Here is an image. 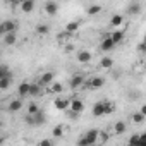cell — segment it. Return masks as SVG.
Instances as JSON below:
<instances>
[{"label":"cell","instance_id":"6da1fadb","mask_svg":"<svg viewBox=\"0 0 146 146\" xmlns=\"http://www.w3.org/2000/svg\"><path fill=\"white\" fill-rule=\"evenodd\" d=\"M98 137H100V131L98 129H90L83 137L78 139V144L79 146H91V144L98 143Z\"/></svg>","mask_w":146,"mask_h":146},{"label":"cell","instance_id":"7a4b0ae2","mask_svg":"<svg viewBox=\"0 0 146 146\" xmlns=\"http://www.w3.org/2000/svg\"><path fill=\"white\" fill-rule=\"evenodd\" d=\"M17 29V23L16 21H4L2 26H0V35H7V33H12Z\"/></svg>","mask_w":146,"mask_h":146},{"label":"cell","instance_id":"3957f363","mask_svg":"<svg viewBox=\"0 0 146 146\" xmlns=\"http://www.w3.org/2000/svg\"><path fill=\"white\" fill-rule=\"evenodd\" d=\"M83 84H84V76L83 74H74L70 78V81H69V86L72 90H79Z\"/></svg>","mask_w":146,"mask_h":146},{"label":"cell","instance_id":"277c9868","mask_svg":"<svg viewBox=\"0 0 146 146\" xmlns=\"http://www.w3.org/2000/svg\"><path fill=\"white\" fill-rule=\"evenodd\" d=\"M117 43L112 40V36L108 35V36H105L103 38V41H102V45H100V48H102V52H110V50H113V46H115Z\"/></svg>","mask_w":146,"mask_h":146},{"label":"cell","instance_id":"5b68a950","mask_svg":"<svg viewBox=\"0 0 146 146\" xmlns=\"http://www.w3.org/2000/svg\"><path fill=\"white\" fill-rule=\"evenodd\" d=\"M69 108H70V110H74V112L83 113V112H84V103H83V100H79V98H72Z\"/></svg>","mask_w":146,"mask_h":146},{"label":"cell","instance_id":"8992f818","mask_svg":"<svg viewBox=\"0 0 146 146\" xmlns=\"http://www.w3.org/2000/svg\"><path fill=\"white\" fill-rule=\"evenodd\" d=\"M53 105L57 110H67L69 105H70V100L69 98H55L53 100Z\"/></svg>","mask_w":146,"mask_h":146},{"label":"cell","instance_id":"52a82bcc","mask_svg":"<svg viewBox=\"0 0 146 146\" xmlns=\"http://www.w3.org/2000/svg\"><path fill=\"white\" fill-rule=\"evenodd\" d=\"M45 12H46L48 16H55V14L58 12V4L53 2V0H48V2L45 4Z\"/></svg>","mask_w":146,"mask_h":146},{"label":"cell","instance_id":"ba28073f","mask_svg":"<svg viewBox=\"0 0 146 146\" xmlns=\"http://www.w3.org/2000/svg\"><path fill=\"white\" fill-rule=\"evenodd\" d=\"M53 79H55V74H53V72H43V74L40 76V83L43 84V86H46V84H52L53 83Z\"/></svg>","mask_w":146,"mask_h":146},{"label":"cell","instance_id":"9c48e42d","mask_svg":"<svg viewBox=\"0 0 146 146\" xmlns=\"http://www.w3.org/2000/svg\"><path fill=\"white\" fill-rule=\"evenodd\" d=\"M29 90H31V83H21L17 86V95L23 98V96H29Z\"/></svg>","mask_w":146,"mask_h":146},{"label":"cell","instance_id":"30bf717a","mask_svg":"<svg viewBox=\"0 0 146 146\" xmlns=\"http://www.w3.org/2000/svg\"><path fill=\"white\" fill-rule=\"evenodd\" d=\"M91 58H93V55H91L88 50H81V52L78 53V60H79L81 64H90Z\"/></svg>","mask_w":146,"mask_h":146},{"label":"cell","instance_id":"8fae6325","mask_svg":"<svg viewBox=\"0 0 146 146\" xmlns=\"http://www.w3.org/2000/svg\"><path fill=\"white\" fill-rule=\"evenodd\" d=\"M93 115H95V117L105 115V102H96V103L93 105Z\"/></svg>","mask_w":146,"mask_h":146},{"label":"cell","instance_id":"7c38bea8","mask_svg":"<svg viewBox=\"0 0 146 146\" xmlns=\"http://www.w3.org/2000/svg\"><path fill=\"white\" fill-rule=\"evenodd\" d=\"M33 9H35V0H23L21 2V11L23 12L29 14V12H33Z\"/></svg>","mask_w":146,"mask_h":146},{"label":"cell","instance_id":"4fadbf2b","mask_svg":"<svg viewBox=\"0 0 146 146\" xmlns=\"http://www.w3.org/2000/svg\"><path fill=\"white\" fill-rule=\"evenodd\" d=\"M43 84L41 83H31V90H29V96H38V95H41L43 91Z\"/></svg>","mask_w":146,"mask_h":146},{"label":"cell","instance_id":"5bb4252c","mask_svg":"<svg viewBox=\"0 0 146 146\" xmlns=\"http://www.w3.org/2000/svg\"><path fill=\"white\" fill-rule=\"evenodd\" d=\"M16 41H17L16 31H12V33H7V35H4V43H5V45L12 46V45H16Z\"/></svg>","mask_w":146,"mask_h":146},{"label":"cell","instance_id":"9a60e30c","mask_svg":"<svg viewBox=\"0 0 146 146\" xmlns=\"http://www.w3.org/2000/svg\"><path fill=\"white\" fill-rule=\"evenodd\" d=\"M139 12H141V4H139V2H132V4H129V7H127V14L136 16V14H139Z\"/></svg>","mask_w":146,"mask_h":146},{"label":"cell","instance_id":"2e32d148","mask_svg":"<svg viewBox=\"0 0 146 146\" xmlns=\"http://www.w3.org/2000/svg\"><path fill=\"white\" fill-rule=\"evenodd\" d=\"M103 84H105V79H103V78H100V76L91 78V81H90V86H91L93 90H98V88H102Z\"/></svg>","mask_w":146,"mask_h":146},{"label":"cell","instance_id":"e0dca14e","mask_svg":"<svg viewBox=\"0 0 146 146\" xmlns=\"http://www.w3.org/2000/svg\"><path fill=\"white\" fill-rule=\"evenodd\" d=\"M125 131H127V125H125V122H124V120L115 122V125H113V132H115V134H124Z\"/></svg>","mask_w":146,"mask_h":146},{"label":"cell","instance_id":"ac0fdd59","mask_svg":"<svg viewBox=\"0 0 146 146\" xmlns=\"http://www.w3.org/2000/svg\"><path fill=\"white\" fill-rule=\"evenodd\" d=\"M122 23H124V17H122L120 14H113V16L110 17V26H113V28H119Z\"/></svg>","mask_w":146,"mask_h":146},{"label":"cell","instance_id":"d6986e66","mask_svg":"<svg viewBox=\"0 0 146 146\" xmlns=\"http://www.w3.org/2000/svg\"><path fill=\"white\" fill-rule=\"evenodd\" d=\"M110 36H112V40L119 45V43H122L124 41V38H125V35H124V31H113V33H110Z\"/></svg>","mask_w":146,"mask_h":146},{"label":"cell","instance_id":"ffe728a7","mask_svg":"<svg viewBox=\"0 0 146 146\" xmlns=\"http://www.w3.org/2000/svg\"><path fill=\"white\" fill-rule=\"evenodd\" d=\"M21 108H23V102H21L19 98H17V100H12V102L9 103V110H11V112H19Z\"/></svg>","mask_w":146,"mask_h":146},{"label":"cell","instance_id":"44dd1931","mask_svg":"<svg viewBox=\"0 0 146 146\" xmlns=\"http://www.w3.org/2000/svg\"><path fill=\"white\" fill-rule=\"evenodd\" d=\"M131 119H132V122H134V124H143V122H144V119H146V115L139 110V112L132 113V117H131Z\"/></svg>","mask_w":146,"mask_h":146},{"label":"cell","instance_id":"7402d4cb","mask_svg":"<svg viewBox=\"0 0 146 146\" xmlns=\"http://www.w3.org/2000/svg\"><path fill=\"white\" fill-rule=\"evenodd\" d=\"M65 29H67L69 33H72V35H74V33L79 29V21H70V23H67Z\"/></svg>","mask_w":146,"mask_h":146},{"label":"cell","instance_id":"603a6c76","mask_svg":"<svg viewBox=\"0 0 146 146\" xmlns=\"http://www.w3.org/2000/svg\"><path fill=\"white\" fill-rule=\"evenodd\" d=\"M36 33L41 35V36H46V35L50 33V26H48V24H38V26H36Z\"/></svg>","mask_w":146,"mask_h":146},{"label":"cell","instance_id":"cb8c5ba5","mask_svg":"<svg viewBox=\"0 0 146 146\" xmlns=\"http://www.w3.org/2000/svg\"><path fill=\"white\" fill-rule=\"evenodd\" d=\"M112 65H113V60H112L110 57H103V58L100 60V67H102V69H112Z\"/></svg>","mask_w":146,"mask_h":146},{"label":"cell","instance_id":"d4e9b609","mask_svg":"<svg viewBox=\"0 0 146 146\" xmlns=\"http://www.w3.org/2000/svg\"><path fill=\"white\" fill-rule=\"evenodd\" d=\"M86 12H88V16H96V14H100V12H102V7H100V5H96V4H93V5H90V7H88V11H86Z\"/></svg>","mask_w":146,"mask_h":146},{"label":"cell","instance_id":"484cf974","mask_svg":"<svg viewBox=\"0 0 146 146\" xmlns=\"http://www.w3.org/2000/svg\"><path fill=\"white\" fill-rule=\"evenodd\" d=\"M129 144L131 146H141V134H132L129 137Z\"/></svg>","mask_w":146,"mask_h":146},{"label":"cell","instance_id":"4316f807","mask_svg":"<svg viewBox=\"0 0 146 146\" xmlns=\"http://www.w3.org/2000/svg\"><path fill=\"white\" fill-rule=\"evenodd\" d=\"M11 79H12V76L0 78V90H7V88L11 86Z\"/></svg>","mask_w":146,"mask_h":146},{"label":"cell","instance_id":"83f0119b","mask_svg":"<svg viewBox=\"0 0 146 146\" xmlns=\"http://www.w3.org/2000/svg\"><path fill=\"white\" fill-rule=\"evenodd\" d=\"M70 36H72V33H69V31L65 29L64 33H58V35H57V40H58L60 43H64V41H67V40H69Z\"/></svg>","mask_w":146,"mask_h":146},{"label":"cell","instance_id":"f1b7e54d","mask_svg":"<svg viewBox=\"0 0 146 146\" xmlns=\"http://www.w3.org/2000/svg\"><path fill=\"white\" fill-rule=\"evenodd\" d=\"M115 112V103L113 102H105V115L113 113Z\"/></svg>","mask_w":146,"mask_h":146},{"label":"cell","instance_id":"f546056e","mask_svg":"<svg viewBox=\"0 0 146 146\" xmlns=\"http://www.w3.org/2000/svg\"><path fill=\"white\" fill-rule=\"evenodd\" d=\"M52 134H53V137H62L64 136V125H55Z\"/></svg>","mask_w":146,"mask_h":146},{"label":"cell","instance_id":"4dcf8cb0","mask_svg":"<svg viewBox=\"0 0 146 146\" xmlns=\"http://www.w3.org/2000/svg\"><path fill=\"white\" fill-rule=\"evenodd\" d=\"M50 91H52V93H62V91H64V86H62L60 83H52Z\"/></svg>","mask_w":146,"mask_h":146},{"label":"cell","instance_id":"1f68e13d","mask_svg":"<svg viewBox=\"0 0 146 146\" xmlns=\"http://www.w3.org/2000/svg\"><path fill=\"white\" fill-rule=\"evenodd\" d=\"M40 112V107L36 105V103H29L28 105V113L29 115H35V113H38Z\"/></svg>","mask_w":146,"mask_h":146},{"label":"cell","instance_id":"d6a6232c","mask_svg":"<svg viewBox=\"0 0 146 146\" xmlns=\"http://www.w3.org/2000/svg\"><path fill=\"white\" fill-rule=\"evenodd\" d=\"M7 76H12L11 70H9L5 65H2V67H0V78H7Z\"/></svg>","mask_w":146,"mask_h":146},{"label":"cell","instance_id":"836d02e7","mask_svg":"<svg viewBox=\"0 0 146 146\" xmlns=\"http://www.w3.org/2000/svg\"><path fill=\"white\" fill-rule=\"evenodd\" d=\"M108 141V134L107 132H103V131H100V137H98V143H107Z\"/></svg>","mask_w":146,"mask_h":146},{"label":"cell","instance_id":"e575fe53","mask_svg":"<svg viewBox=\"0 0 146 146\" xmlns=\"http://www.w3.org/2000/svg\"><path fill=\"white\" fill-rule=\"evenodd\" d=\"M38 144H40V146H50V144H52V139H43V141H40Z\"/></svg>","mask_w":146,"mask_h":146},{"label":"cell","instance_id":"d590c367","mask_svg":"<svg viewBox=\"0 0 146 146\" xmlns=\"http://www.w3.org/2000/svg\"><path fill=\"white\" fill-rule=\"evenodd\" d=\"M141 146H146V132L141 134Z\"/></svg>","mask_w":146,"mask_h":146},{"label":"cell","instance_id":"8d00e7d4","mask_svg":"<svg viewBox=\"0 0 146 146\" xmlns=\"http://www.w3.org/2000/svg\"><path fill=\"white\" fill-rule=\"evenodd\" d=\"M72 50H74V45L67 43V45H65V52H72Z\"/></svg>","mask_w":146,"mask_h":146},{"label":"cell","instance_id":"74e56055","mask_svg":"<svg viewBox=\"0 0 146 146\" xmlns=\"http://www.w3.org/2000/svg\"><path fill=\"white\" fill-rule=\"evenodd\" d=\"M141 112H143V113L146 115V103H144V105H141Z\"/></svg>","mask_w":146,"mask_h":146},{"label":"cell","instance_id":"f35d334b","mask_svg":"<svg viewBox=\"0 0 146 146\" xmlns=\"http://www.w3.org/2000/svg\"><path fill=\"white\" fill-rule=\"evenodd\" d=\"M7 2H11V4H14V5H16L17 2H23V0H7Z\"/></svg>","mask_w":146,"mask_h":146},{"label":"cell","instance_id":"ab89813d","mask_svg":"<svg viewBox=\"0 0 146 146\" xmlns=\"http://www.w3.org/2000/svg\"><path fill=\"white\" fill-rule=\"evenodd\" d=\"M143 52H144V53H146V41H144V50H143Z\"/></svg>","mask_w":146,"mask_h":146},{"label":"cell","instance_id":"60d3db41","mask_svg":"<svg viewBox=\"0 0 146 146\" xmlns=\"http://www.w3.org/2000/svg\"><path fill=\"white\" fill-rule=\"evenodd\" d=\"M144 41H146V35H144Z\"/></svg>","mask_w":146,"mask_h":146},{"label":"cell","instance_id":"b9f144b4","mask_svg":"<svg viewBox=\"0 0 146 146\" xmlns=\"http://www.w3.org/2000/svg\"><path fill=\"white\" fill-rule=\"evenodd\" d=\"M144 67H146V62H144Z\"/></svg>","mask_w":146,"mask_h":146}]
</instances>
